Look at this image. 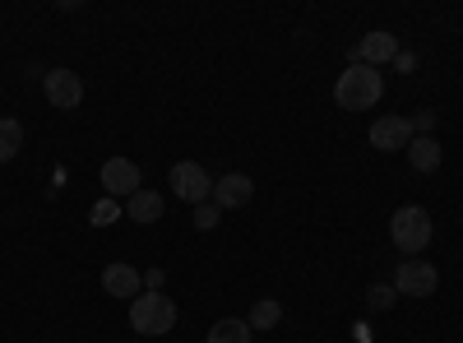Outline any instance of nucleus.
Returning a JSON list of instances; mask_svg holds the SVG:
<instances>
[{
    "instance_id": "11",
    "label": "nucleus",
    "mask_w": 463,
    "mask_h": 343,
    "mask_svg": "<svg viewBox=\"0 0 463 343\" xmlns=\"http://www.w3.org/2000/svg\"><path fill=\"white\" fill-rule=\"evenodd\" d=\"M102 288H107V297H139V288H144V274H135L130 264H107L102 270Z\"/></svg>"
},
{
    "instance_id": "3",
    "label": "nucleus",
    "mask_w": 463,
    "mask_h": 343,
    "mask_svg": "<svg viewBox=\"0 0 463 343\" xmlns=\"http://www.w3.org/2000/svg\"><path fill=\"white\" fill-rule=\"evenodd\" d=\"M390 242L403 251V255H421L431 246V214L421 205H403L394 218H390Z\"/></svg>"
},
{
    "instance_id": "5",
    "label": "nucleus",
    "mask_w": 463,
    "mask_h": 343,
    "mask_svg": "<svg viewBox=\"0 0 463 343\" xmlns=\"http://www.w3.org/2000/svg\"><path fill=\"white\" fill-rule=\"evenodd\" d=\"M440 288V274L431 270L427 260H403L399 274H394V292L399 297H436Z\"/></svg>"
},
{
    "instance_id": "15",
    "label": "nucleus",
    "mask_w": 463,
    "mask_h": 343,
    "mask_svg": "<svg viewBox=\"0 0 463 343\" xmlns=\"http://www.w3.org/2000/svg\"><path fill=\"white\" fill-rule=\"evenodd\" d=\"M19 148H24V126L14 117H0V163L19 158Z\"/></svg>"
},
{
    "instance_id": "17",
    "label": "nucleus",
    "mask_w": 463,
    "mask_h": 343,
    "mask_svg": "<svg viewBox=\"0 0 463 343\" xmlns=\"http://www.w3.org/2000/svg\"><path fill=\"white\" fill-rule=\"evenodd\" d=\"M89 218H93V227H107V223H116V218H121V205H116V200H98Z\"/></svg>"
},
{
    "instance_id": "2",
    "label": "nucleus",
    "mask_w": 463,
    "mask_h": 343,
    "mask_svg": "<svg viewBox=\"0 0 463 343\" xmlns=\"http://www.w3.org/2000/svg\"><path fill=\"white\" fill-rule=\"evenodd\" d=\"M130 329L144 334V338H163L176 329V301L163 297V292H139L130 301Z\"/></svg>"
},
{
    "instance_id": "7",
    "label": "nucleus",
    "mask_w": 463,
    "mask_h": 343,
    "mask_svg": "<svg viewBox=\"0 0 463 343\" xmlns=\"http://www.w3.org/2000/svg\"><path fill=\"white\" fill-rule=\"evenodd\" d=\"M394 56H399V37L384 33V28L366 33L362 43H357V52H353V61H362V65H371V70H384Z\"/></svg>"
},
{
    "instance_id": "19",
    "label": "nucleus",
    "mask_w": 463,
    "mask_h": 343,
    "mask_svg": "<svg viewBox=\"0 0 463 343\" xmlns=\"http://www.w3.org/2000/svg\"><path fill=\"white\" fill-rule=\"evenodd\" d=\"M366 297H371V307H375V311H390L394 301H399V292H394L390 283H375V288H371Z\"/></svg>"
},
{
    "instance_id": "18",
    "label": "nucleus",
    "mask_w": 463,
    "mask_h": 343,
    "mask_svg": "<svg viewBox=\"0 0 463 343\" xmlns=\"http://www.w3.org/2000/svg\"><path fill=\"white\" fill-rule=\"evenodd\" d=\"M218 218H222V209H218L213 200H209V205H195V227H200V233H213Z\"/></svg>"
},
{
    "instance_id": "16",
    "label": "nucleus",
    "mask_w": 463,
    "mask_h": 343,
    "mask_svg": "<svg viewBox=\"0 0 463 343\" xmlns=\"http://www.w3.org/2000/svg\"><path fill=\"white\" fill-rule=\"evenodd\" d=\"M279 320H283V301L260 297V301H255V311H250V329H274Z\"/></svg>"
},
{
    "instance_id": "10",
    "label": "nucleus",
    "mask_w": 463,
    "mask_h": 343,
    "mask_svg": "<svg viewBox=\"0 0 463 343\" xmlns=\"http://www.w3.org/2000/svg\"><path fill=\"white\" fill-rule=\"evenodd\" d=\"M250 195H255V181L246 172H227L222 181H213V205L218 209H241V205H250Z\"/></svg>"
},
{
    "instance_id": "8",
    "label": "nucleus",
    "mask_w": 463,
    "mask_h": 343,
    "mask_svg": "<svg viewBox=\"0 0 463 343\" xmlns=\"http://www.w3.org/2000/svg\"><path fill=\"white\" fill-rule=\"evenodd\" d=\"M102 190L107 195H135V190H144V176H139V167L130 163V158H107L102 163Z\"/></svg>"
},
{
    "instance_id": "6",
    "label": "nucleus",
    "mask_w": 463,
    "mask_h": 343,
    "mask_svg": "<svg viewBox=\"0 0 463 343\" xmlns=\"http://www.w3.org/2000/svg\"><path fill=\"white\" fill-rule=\"evenodd\" d=\"M43 89H47V102L56 111H74V107L84 102V80L74 70H52L47 80H43Z\"/></svg>"
},
{
    "instance_id": "13",
    "label": "nucleus",
    "mask_w": 463,
    "mask_h": 343,
    "mask_svg": "<svg viewBox=\"0 0 463 343\" xmlns=\"http://www.w3.org/2000/svg\"><path fill=\"white\" fill-rule=\"evenodd\" d=\"M440 144L431 139V135H412V144H408V163H412V172H436L440 167Z\"/></svg>"
},
{
    "instance_id": "20",
    "label": "nucleus",
    "mask_w": 463,
    "mask_h": 343,
    "mask_svg": "<svg viewBox=\"0 0 463 343\" xmlns=\"http://www.w3.org/2000/svg\"><path fill=\"white\" fill-rule=\"evenodd\" d=\"M436 130V111H417L412 117V135H431Z\"/></svg>"
},
{
    "instance_id": "12",
    "label": "nucleus",
    "mask_w": 463,
    "mask_h": 343,
    "mask_svg": "<svg viewBox=\"0 0 463 343\" xmlns=\"http://www.w3.org/2000/svg\"><path fill=\"white\" fill-rule=\"evenodd\" d=\"M126 218L130 223H158L163 218V195L158 190H135V195L126 200Z\"/></svg>"
},
{
    "instance_id": "1",
    "label": "nucleus",
    "mask_w": 463,
    "mask_h": 343,
    "mask_svg": "<svg viewBox=\"0 0 463 343\" xmlns=\"http://www.w3.org/2000/svg\"><path fill=\"white\" fill-rule=\"evenodd\" d=\"M380 93H384V74L371 70V65H362V61L347 65L338 74V84H334V98H338L343 111H366V107L380 102Z\"/></svg>"
},
{
    "instance_id": "4",
    "label": "nucleus",
    "mask_w": 463,
    "mask_h": 343,
    "mask_svg": "<svg viewBox=\"0 0 463 343\" xmlns=\"http://www.w3.org/2000/svg\"><path fill=\"white\" fill-rule=\"evenodd\" d=\"M172 190H176V200H185L190 209H195V205L213 200V176L200 163H176L172 167Z\"/></svg>"
},
{
    "instance_id": "22",
    "label": "nucleus",
    "mask_w": 463,
    "mask_h": 343,
    "mask_svg": "<svg viewBox=\"0 0 463 343\" xmlns=\"http://www.w3.org/2000/svg\"><path fill=\"white\" fill-rule=\"evenodd\" d=\"M394 65H399V70H412V65H417V56H412V52H399V56H394Z\"/></svg>"
},
{
    "instance_id": "9",
    "label": "nucleus",
    "mask_w": 463,
    "mask_h": 343,
    "mask_svg": "<svg viewBox=\"0 0 463 343\" xmlns=\"http://www.w3.org/2000/svg\"><path fill=\"white\" fill-rule=\"evenodd\" d=\"M371 144L380 154H394V148H408L412 144V121L408 117H380L371 126Z\"/></svg>"
},
{
    "instance_id": "14",
    "label": "nucleus",
    "mask_w": 463,
    "mask_h": 343,
    "mask_svg": "<svg viewBox=\"0 0 463 343\" xmlns=\"http://www.w3.org/2000/svg\"><path fill=\"white\" fill-rule=\"evenodd\" d=\"M250 320H237V316H222L213 329H209V343H250Z\"/></svg>"
},
{
    "instance_id": "21",
    "label": "nucleus",
    "mask_w": 463,
    "mask_h": 343,
    "mask_svg": "<svg viewBox=\"0 0 463 343\" xmlns=\"http://www.w3.org/2000/svg\"><path fill=\"white\" fill-rule=\"evenodd\" d=\"M163 283H167L163 270H148V274H144V288H148V292H163Z\"/></svg>"
}]
</instances>
